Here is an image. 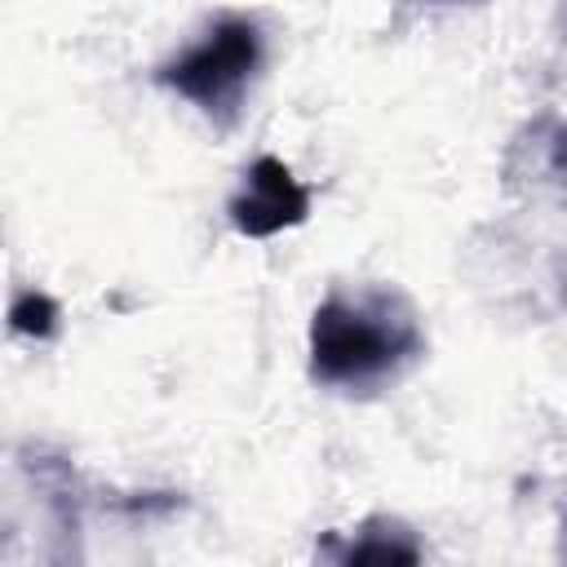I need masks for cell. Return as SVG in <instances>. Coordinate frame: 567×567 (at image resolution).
Returning a JSON list of instances; mask_svg holds the SVG:
<instances>
[{"label": "cell", "instance_id": "cell-1", "mask_svg": "<svg viewBox=\"0 0 567 567\" xmlns=\"http://www.w3.org/2000/svg\"><path fill=\"white\" fill-rule=\"evenodd\" d=\"M425 350L412 301L394 288H337L310 315V377L328 390L372 394Z\"/></svg>", "mask_w": 567, "mask_h": 567}, {"label": "cell", "instance_id": "cell-2", "mask_svg": "<svg viewBox=\"0 0 567 567\" xmlns=\"http://www.w3.org/2000/svg\"><path fill=\"white\" fill-rule=\"evenodd\" d=\"M261 58H266V40L257 18L221 13L204 27L195 44H186L182 53L155 66V84L199 106V115H208L217 128H230L261 71Z\"/></svg>", "mask_w": 567, "mask_h": 567}, {"label": "cell", "instance_id": "cell-3", "mask_svg": "<svg viewBox=\"0 0 567 567\" xmlns=\"http://www.w3.org/2000/svg\"><path fill=\"white\" fill-rule=\"evenodd\" d=\"M230 226L248 239H270L279 230H292L310 217V190L292 177V168L275 155H257L244 168L239 190L226 204Z\"/></svg>", "mask_w": 567, "mask_h": 567}, {"label": "cell", "instance_id": "cell-4", "mask_svg": "<svg viewBox=\"0 0 567 567\" xmlns=\"http://www.w3.org/2000/svg\"><path fill=\"white\" fill-rule=\"evenodd\" d=\"M323 554L337 558V563H421L416 532L408 523L390 518V514L363 518L341 549H323Z\"/></svg>", "mask_w": 567, "mask_h": 567}, {"label": "cell", "instance_id": "cell-5", "mask_svg": "<svg viewBox=\"0 0 567 567\" xmlns=\"http://www.w3.org/2000/svg\"><path fill=\"white\" fill-rule=\"evenodd\" d=\"M58 319H62L58 301H53L49 292H40V288H18L13 301H9V328H13L18 337L49 341V337L58 332Z\"/></svg>", "mask_w": 567, "mask_h": 567}, {"label": "cell", "instance_id": "cell-6", "mask_svg": "<svg viewBox=\"0 0 567 567\" xmlns=\"http://www.w3.org/2000/svg\"><path fill=\"white\" fill-rule=\"evenodd\" d=\"M554 173L567 182V128H558V137H554Z\"/></svg>", "mask_w": 567, "mask_h": 567}]
</instances>
